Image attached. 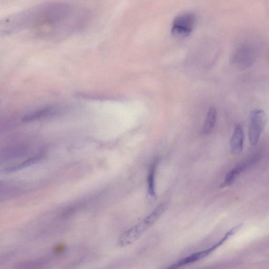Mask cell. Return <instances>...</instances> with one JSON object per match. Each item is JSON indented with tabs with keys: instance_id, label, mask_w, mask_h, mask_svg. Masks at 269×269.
Here are the masks:
<instances>
[{
	"instance_id": "1",
	"label": "cell",
	"mask_w": 269,
	"mask_h": 269,
	"mask_svg": "<svg viewBox=\"0 0 269 269\" xmlns=\"http://www.w3.org/2000/svg\"><path fill=\"white\" fill-rule=\"evenodd\" d=\"M165 209H167V204L165 203L159 205L148 216L137 224L132 226L120 237L118 240L119 245L126 246L134 242L155 223L163 214Z\"/></svg>"
},
{
	"instance_id": "2",
	"label": "cell",
	"mask_w": 269,
	"mask_h": 269,
	"mask_svg": "<svg viewBox=\"0 0 269 269\" xmlns=\"http://www.w3.org/2000/svg\"><path fill=\"white\" fill-rule=\"evenodd\" d=\"M196 24V17L191 13L181 14L174 20L172 34L176 37H185L193 32Z\"/></svg>"
},
{
	"instance_id": "3",
	"label": "cell",
	"mask_w": 269,
	"mask_h": 269,
	"mask_svg": "<svg viewBox=\"0 0 269 269\" xmlns=\"http://www.w3.org/2000/svg\"><path fill=\"white\" fill-rule=\"evenodd\" d=\"M267 120L265 112L261 110H255L250 114V126L249 138L251 143L253 146L257 144Z\"/></svg>"
},
{
	"instance_id": "4",
	"label": "cell",
	"mask_w": 269,
	"mask_h": 269,
	"mask_svg": "<svg viewBox=\"0 0 269 269\" xmlns=\"http://www.w3.org/2000/svg\"><path fill=\"white\" fill-rule=\"evenodd\" d=\"M217 248L215 245L209 248V249L194 254L189 257H185L175 264H172L169 268H178L185 265L193 263L198 261L209 256Z\"/></svg>"
},
{
	"instance_id": "5",
	"label": "cell",
	"mask_w": 269,
	"mask_h": 269,
	"mask_svg": "<svg viewBox=\"0 0 269 269\" xmlns=\"http://www.w3.org/2000/svg\"><path fill=\"white\" fill-rule=\"evenodd\" d=\"M244 137L243 127L239 124L235 128L231 140V148L233 153L238 154L242 152Z\"/></svg>"
},
{
	"instance_id": "6",
	"label": "cell",
	"mask_w": 269,
	"mask_h": 269,
	"mask_svg": "<svg viewBox=\"0 0 269 269\" xmlns=\"http://www.w3.org/2000/svg\"><path fill=\"white\" fill-rule=\"evenodd\" d=\"M247 162H244L239 164L234 169L231 170L226 175L225 178L221 185V188H224L229 187L232 185L236 178L240 175L243 172H244L247 168L248 165L250 164Z\"/></svg>"
},
{
	"instance_id": "7",
	"label": "cell",
	"mask_w": 269,
	"mask_h": 269,
	"mask_svg": "<svg viewBox=\"0 0 269 269\" xmlns=\"http://www.w3.org/2000/svg\"><path fill=\"white\" fill-rule=\"evenodd\" d=\"M217 115V112L215 108L210 109L203 127V134L209 135L212 132L215 126Z\"/></svg>"
},
{
	"instance_id": "8",
	"label": "cell",
	"mask_w": 269,
	"mask_h": 269,
	"mask_svg": "<svg viewBox=\"0 0 269 269\" xmlns=\"http://www.w3.org/2000/svg\"><path fill=\"white\" fill-rule=\"evenodd\" d=\"M157 162V160H155L153 161L151 164L148 176V193L152 198L156 197L155 180Z\"/></svg>"
},
{
	"instance_id": "9",
	"label": "cell",
	"mask_w": 269,
	"mask_h": 269,
	"mask_svg": "<svg viewBox=\"0 0 269 269\" xmlns=\"http://www.w3.org/2000/svg\"><path fill=\"white\" fill-rule=\"evenodd\" d=\"M54 112L55 110L53 108H46L27 115L23 118V120L25 122H29L39 119L51 115Z\"/></svg>"
},
{
	"instance_id": "10",
	"label": "cell",
	"mask_w": 269,
	"mask_h": 269,
	"mask_svg": "<svg viewBox=\"0 0 269 269\" xmlns=\"http://www.w3.org/2000/svg\"><path fill=\"white\" fill-rule=\"evenodd\" d=\"M42 153L36 155L34 157L30 158V159L27 160L26 161L22 163L14 165V167L7 169L6 170V172L7 173H12L29 167H30V165L36 163L38 160H39L41 157H42Z\"/></svg>"
}]
</instances>
